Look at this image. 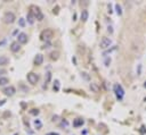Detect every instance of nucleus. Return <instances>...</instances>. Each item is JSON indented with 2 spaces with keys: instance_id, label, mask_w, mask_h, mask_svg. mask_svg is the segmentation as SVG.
I'll return each mask as SVG.
<instances>
[{
  "instance_id": "nucleus-1",
  "label": "nucleus",
  "mask_w": 146,
  "mask_h": 135,
  "mask_svg": "<svg viewBox=\"0 0 146 135\" xmlns=\"http://www.w3.org/2000/svg\"><path fill=\"white\" fill-rule=\"evenodd\" d=\"M113 91H114V93H115V96H116V99L119 101H121L122 99H123V96H124V90H123V88H122L120 84H114V86H113Z\"/></svg>"
},
{
  "instance_id": "nucleus-2",
  "label": "nucleus",
  "mask_w": 146,
  "mask_h": 135,
  "mask_svg": "<svg viewBox=\"0 0 146 135\" xmlns=\"http://www.w3.org/2000/svg\"><path fill=\"white\" fill-rule=\"evenodd\" d=\"M53 36H54V32H53V30L50 28H47L45 30V31H42L41 34H40V39L42 40V41H50V40L53 39Z\"/></svg>"
},
{
  "instance_id": "nucleus-3",
  "label": "nucleus",
  "mask_w": 146,
  "mask_h": 135,
  "mask_svg": "<svg viewBox=\"0 0 146 135\" xmlns=\"http://www.w3.org/2000/svg\"><path fill=\"white\" fill-rule=\"evenodd\" d=\"M30 9H31V12L33 14V16L35 17V20H43V14L41 12V10L39 9L38 7H35V6H31L30 7Z\"/></svg>"
},
{
  "instance_id": "nucleus-4",
  "label": "nucleus",
  "mask_w": 146,
  "mask_h": 135,
  "mask_svg": "<svg viewBox=\"0 0 146 135\" xmlns=\"http://www.w3.org/2000/svg\"><path fill=\"white\" fill-rule=\"evenodd\" d=\"M15 20H16L15 14L12 12H7L4 15V22H5L6 24H13V23L15 22Z\"/></svg>"
},
{
  "instance_id": "nucleus-5",
  "label": "nucleus",
  "mask_w": 146,
  "mask_h": 135,
  "mask_svg": "<svg viewBox=\"0 0 146 135\" xmlns=\"http://www.w3.org/2000/svg\"><path fill=\"white\" fill-rule=\"evenodd\" d=\"M111 44H112V40L110 38H103L101 40L99 47H101V49H107V48L111 47Z\"/></svg>"
},
{
  "instance_id": "nucleus-6",
  "label": "nucleus",
  "mask_w": 146,
  "mask_h": 135,
  "mask_svg": "<svg viewBox=\"0 0 146 135\" xmlns=\"http://www.w3.org/2000/svg\"><path fill=\"white\" fill-rule=\"evenodd\" d=\"M27 81H29V83H31L32 85H35V84L38 83V81H39V77H38L37 74L34 73H29L26 76Z\"/></svg>"
},
{
  "instance_id": "nucleus-7",
  "label": "nucleus",
  "mask_w": 146,
  "mask_h": 135,
  "mask_svg": "<svg viewBox=\"0 0 146 135\" xmlns=\"http://www.w3.org/2000/svg\"><path fill=\"white\" fill-rule=\"evenodd\" d=\"M27 41H29V36H27V34H25V33H18L17 35V42L20 44H25L27 43Z\"/></svg>"
},
{
  "instance_id": "nucleus-8",
  "label": "nucleus",
  "mask_w": 146,
  "mask_h": 135,
  "mask_svg": "<svg viewBox=\"0 0 146 135\" xmlns=\"http://www.w3.org/2000/svg\"><path fill=\"white\" fill-rule=\"evenodd\" d=\"M4 94L7 96H13L14 94L16 93V88H14V86H7V88H4Z\"/></svg>"
},
{
  "instance_id": "nucleus-9",
  "label": "nucleus",
  "mask_w": 146,
  "mask_h": 135,
  "mask_svg": "<svg viewBox=\"0 0 146 135\" xmlns=\"http://www.w3.org/2000/svg\"><path fill=\"white\" fill-rule=\"evenodd\" d=\"M10 50H12V52H14V54L18 52L21 50V44L18 43L17 41H16V42H13V43L10 44Z\"/></svg>"
},
{
  "instance_id": "nucleus-10",
  "label": "nucleus",
  "mask_w": 146,
  "mask_h": 135,
  "mask_svg": "<svg viewBox=\"0 0 146 135\" xmlns=\"http://www.w3.org/2000/svg\"><path fill=\"white\" fill-rule=\"evenodd\" d=\"M88 18H89V12L87 9H83L81 12V15H80V20H81L82 22H87Z\"/></svg>"
},
{
  "instance_id": "nucleus-11",
  "label": "nucleus",
  "mask_w": 146,
  "mask_h": 135,
  "mask_svg": "<svg viewBox=\"0 0 146 135\" xmlns=\"http://www.w3.org/2000/svg\"><path fill=\"white\" fill-rule=\"evenodd\" d=\"M42 62H43V56L41 54H38L34 57V64L37 66H40V65H42Z\"/></svg>"
},
{
  "instance_id": "nucleus-12",
  "label": "nucleus",
  "mask_w": 146,
  "mask_h": 135,
  "mask_svg": "<svg viewBox=\"0 0 146 135\" xmlns=\"http://www.w3.org/2000/svg\"><path fill=\"white\" fill-rule=\"evenodd\" d=\"M26 20H27V23L30 25H33L34 24V22H35V17L33 16V14L31 12H29L26 14Z\"/></svg>"
},
{
  "instance_id": "nucleus-13",
  "label": "nucleus",
  "mask_w": 146,
  "mask_h": 135,
  "mask_svg": "<svg viewBox=\"0 0 146 135\" xmlns=\"http://www.w3.org/2000/svg\"><path fill=\"white\" fill-rule=\"evenodd\" d=\"M89 88L91 90V92H95V93L99 92V85L97 83H95V82H91L89 84Z\"/></svg>"
},
{
  "instance_id": "nucleus-14",
  "label": "nucleus",
  "mask_w": 146,
  "mask_h": 135,
  "mask_svg": "<svg viewBox=\"0 0 146 135\" xmlns=\"http://www.w3.org/2000/svg\"><path fill=\"white\" fill-rule=\"evenodd\" d=\"M8 62H9V59L6 56L0 57V66H6V65H8Z\"/></svg>"
},
{
  "instance_id": "nucleus-15",
  "label": "nucleus",
  "mask_w": 146,
  "mask_h": 135,
  "mask_svg": "<svg viewBox=\"0 0 146 135\" xmlns=\"http://www.w3.org/2000/svg\"><path fill=\"white\" fill-rule=\"evenodd\" d=\"M114 8H115L116 15H118V16H121V15H122V7H121V5L115 4V5H114Z\"/></svg>"
},
{
  "instance_id": "nucleus-16",
  "label": "nucleus",
  "mask_w": 146,
  "mask_h": 135,
  "mask_svg": "<svg viewBox=\"0 0 146 135\" xmlns=\"http://www.w3.org/2000/svg\"><path fill=\"white\" fill-rule=\"evenodd\" d=\"M33 125H34V127L37 128V130H41L42 128V123L40 119H34V120H33Z\"/></svg>"
},
{
  "instance_id": "nucleus-17",
  "label": "nucleus",
  "mask_w": 146,
  "mask_h": 135,
  "mask_svg": "<svg viewBox=\"0 0 146 135\" xmlns=\"http://www.w3.org/2000/svg\"><path fill=\"white\" fill-rule=\"evenodd\" d=\"M83 123H84V122L82 120V119L78 118V119H75V120L73 122V126H74V127H80V126L83 125Z\"/></svg>"
},
{
  "instance_id": "nucleus-18",
  "label": "nucleus",
  "mask_w": 146,
  "mask_h": 135,
  "mask_svg": "<svg viewBox=\"0 0 146 135\" xmlns=\"http://www.w3.org/2000/svg\"><path fill=\"white\" fill-rule=\"evenodd\" d=\"M50 59H53V60H57L58 59V57H60V52L58 51H53L50 52Z\"/></svg>"
},
{
  "instance_id": "nucleus-19",
  "label": "nucleus",
  "mask_w": 146,
  "mask_h": 135,
  "mask_svg": "<svg viewBox=\"0 0 146 135\" xmlns=\"http://www.w3.org/2000/svg\"><path fill=\"white\" fill-rule=\"evenodd\" d=\"M60 88H61V84H60V81L58 80H55L54 82V86H53V88H54V91H60Z\"/></svg>"
},
{
  "instance_id": "nucleus-20",
  "label": "nucleus",
  "mask_w": 146,
  "mask_h": 135,
  "mask_svg": "<svg viewBox=\"0 0 146 135\" xmlns=\"http://www.w3.org/2000/svg\"><path fill=\"white\" fill-rule=\"evenodd\" d=\"M8 83H9V80H8L7 77H0V86L7 85Z\"/></svg>"
},
{
  "instance_id": "nucleus-21",
  "label": "nucleus",
  "mask_w": 146,
  "mask_h": 135,
  "mask_svg": "<svg viewBox=\"0 0 146 135\" xmlns=\"http://www.w3.org/2000/svg\"><path fill=\"white\" fill-rule=\"evenodd\" d=\"M111 62H112L111 57H106V58L104 59V65H105V67H109L110 65H111Z\"/></svg>"
},
{
  "instance_id": "nucleus-22",
  "label": "nucleus",
  "mask_w": 146,
  "mask_h": 135,
  "mask_svg": "<svg viewBox=\"0 0 146 135\" xmlns=\"http://www.w3.org/2000/svg\"><path fill=\"white\" fill-rule=\"evenodd\" d=\"M18 26H20V27H25V20L23 17L18 18Z\"/></svg>"
},
{
  "instance_id": "nucleus-23",
  "label": "nucleus",
  "mask_w": 146,
  "mask_h": 135,
  "mask_svg": "<svg viewBox=\"0 0 146 135\" xmlns=\"http://www.w3.org/2000/svg\"><path fill=\"white\" fill-rule=\"evenodd\" d=\"M81 77H83V80H86V81H90L89 75H88V73H86V72H82L81 73Z\"/></svg>"
},
{
  "instance_id": "nucleus-24",
  "label": "nucleus",
  "mask_w": 146,
  "mask_h": 135,
  "mask_svg": "<svg viewBox=\"0 0 146 135\" xmlns=\"http://www.w3.org/2000/svg\"><path fill=\"white\" fill-rule=\"evenodd\" d=\"M52 47V43H50V41L46 42L45 44H43V47H42V49H49V48Z\"/></svg>"
},
{
  "instance_id": "nucleus-25",
  "label": "nucleus",
  "mask_w": 146,
  "mask_h": 135,
  "mask_svg": "<svg viewBox=\"0 0 146 135\" xmlns=\"http://www.w3.org/2000/svg\"><path fill=\"white\" fill-rule=\"evenodd\" d=\"M107 32H109L110 34H113V27H112L111 25H109V26H107Z\"/></svg>"
},
{
  "instance_id": "nucleus-26",
  "label": "nucleus",
  "mask_w": 146,
  "mask_h": 135,
  "mask_svg": "<svg viewBox=\"0 0 146 135\" xmlns=\"http://www.w3.org/2000/svg\"><path fill=\"white\" fill-rule=\"evenodd\" d=\"M31 114H32V115H38V114H39V110H38V109H33V110L31 111Z\"/></svg>"
},
{
  "instance_id": "nucleus-27",
  "label": "nucleus",
  "mask_w": 146,
  "mask_h": 135,
  "mask_svg": "<svg viewBox=\"0 0 146 135\" xmlns=\"http://www.w3.org/2000/svg\"><path fill=\"white\" fill-rule=\"evenodd\" d=\"M107 8H109V12H110V14H112V12H113V10H112V5H111V4H109Z\"/></svg>"
},
{
  "instance_id": "nucleus-28",
  "label": "nucleus",
  "mask_w": 146,
  "mask_h": 135,
  "mask_svg": "<svg viewBox=\"0 0 146 135\" xmlns=\"http://www.w3.org/2000/svg\"><path fill=\"white\" fill-rule=\"evenodd\" d=\"M50 78H52V74H50V73H47V82H49Z\"/></svg>"
},
{
  "instance_id": "nucleus-29",
  "label": "nucleus",
  "mask_w": 146,
  "mask_h": 135,
  "mask_svg": "<svg viewBox=\"0 0 146 135\" xmlns=\"http://www.w3.org/2000/svg\"><path fill=\"white\" fill-rule=\"evenodd\" d=\"M5 43H6V39H4L3 41H0V46H4Z\"/></svg>"
},
{
  "instance_id": "nucleus-30",
  "label": "nucleus",
  "mask_w": 146,
  "mask_h": 135,
  "mask_svg": "<svg viewBox=\"0 0 146 135\" xmlns=\"http://www.w3.org/2000/svg\"><path fill=\"white\" fill-rule=\"evenodd\" d=\"M6 103V100H1V102H0V106H3V104H5Z\"/></svg>"
},
{
  "instance_id": "nucleus-31",
  "label": "nucleus",
  "mask_w": 146,
  "mask_h": 135,
  "mask_svg": "<svg viewBox=\"0 0 146 135\" xmlns=\"http://www.w3.org/2000/svg\"><path fill=\"white\" fill-rule=\"evenodd\" d=\"M50 135H58V134H56V133H53V134H50Z\"/></svg>"
},
{
  "instance_id": "nucleus-32",
  "label": "nucleus",
  "mask_w": 146,
  "mask_h": 135,
  "mask_svg": "<svg viewBox=\"0 0 146 135\" xmlns=\"http://www.w3.org/2000/svg\"><path fill=\"white\" fill-rule=\"evenodd\" d=\"M144 86H145V88H146V82H145V84H144Z\"/></svg>"
}]
</instances>
